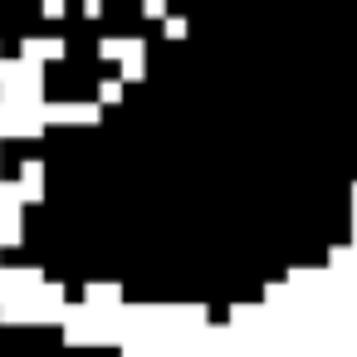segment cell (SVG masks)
<instances>
[{
	"instance_id": "5",
	"label": "cell",
	"mask_w": 357,
	"mask_h": 357,
	"mask_svg": "<svg viewBox=\"0 0 357 357\" xmlns=\"http://www.w3.org/2000/svg\"><path fill=\"white\" fill-rule=\"evenodd\" d=\"M142 50H147L142 40H128V54H123V74H128V79H142V69H147V64H142Z\"/></svg>"
},
{
	"instance_id": "6",
	"label": "cell",
	"mask_w": 357,
	"mask_h": 357,
	"mask_svg": "<svg viewBox=\"0 0 357 357\" xmlns=\"http://www.w3.org/2000/svg\"><path fill=\"white\" fill-rule=\"evenodd\" d=\"M98 93H103V103H118V98H123V84H118V79H113V84H103V89H98Z\"/></svg>"
},
{
	"instance_id": "2",
	"label": "cell",
	"mask_w": 357,
	"mask_h": 357,
	"mask_svg": "<svg viewBox=\"0 0 357 357\" xmlns=\"http://www.w3.org/2000/svg\"><path fill=\"white\" fill-rule=\"evenodd\" d=\"M84 303H89V308H98V313H108V308H123V289H118V284H89Z\"/></svg>"
},
{
	"instance_id": "3",
	"label": "cell",
	"mask_w": 357,
	"mask_h": 357,
	"mask_svg": "<svg viewBox=\"0 0 357 357\" xmlns=\"http://www.w3.org/2000/svg\"><path fill=\"white\" fill-rule=\"evenodd\" d=\"M40 191H45V172H40V162H25V172H20V196L40 201Z\"/></svg>"
},
{
	"instance_id": "4",
	"label": "cell",
	"mask_w": 357,
	"mask_h": 357,
	"mask_svg": "<svg viewBox=\"0 0 357 357\" xmlns=\"http://www.w3.org/2000/svg\"><path fill=\"white\" fill-rule=\"evenodd\" d=\"M25 54L45 64V59H59V54H64V45H59V40H25Z\"/></svg>"
},
{
	"instance_id": "7",
	"label": "cell",
	"mask_w": 357,
	"mask_h": 357,
	"mask_svg": "<svg viewBox=\"0 0 357 357\" xmlns=\"http://www.w3.org/2000/svg\"><path fill=\"white\" fill-rule=\"evenodd\" d=\"M45 15H64V0H45Z\"/></svg>"
},
{
	"instance_id": "1",
	"label": "cell",
	"mask_w": 357,
	"mask_h": 357,
	"mask_svg": "<svg viewBox=\"0 0 357 357\" xmlns=\"http://www.w3.org/2000/svg\"><path fill=\"white\" fill-rule=\"evenodd\" d=\"M45 113H50V123H93V118H98L93 103H54V108H45Z\"/></svg>"
}]
</instances>
